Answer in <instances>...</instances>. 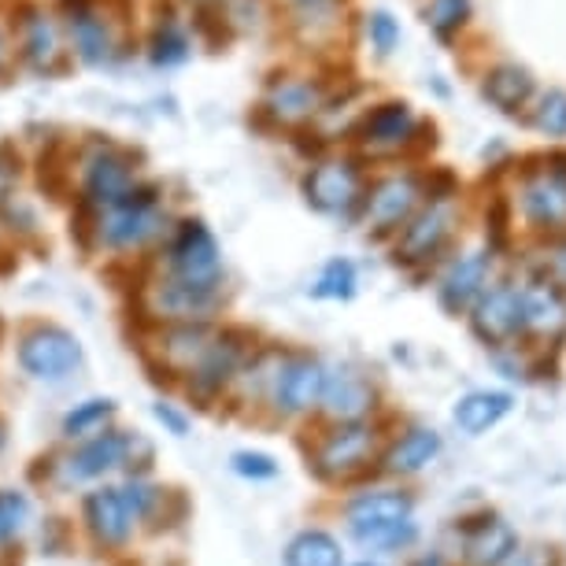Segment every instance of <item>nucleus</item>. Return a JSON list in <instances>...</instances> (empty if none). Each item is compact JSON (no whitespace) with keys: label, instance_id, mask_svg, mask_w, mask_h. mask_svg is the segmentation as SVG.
I'll list each match as a JSON object with an SVG mask.
<instances>
[{"label":"nucleus","instance_id":"obj_1","mask_svg":"<svg viewBox=\"0 0 566 566\" xmlns=\"http://www.w3.org/2000/svg\"><path fill=\"white\" fill-rule=\"evenodd\" d=\"M63 34H67L74 67L115 71L137 56L134 0H52Z\"/></svg>","mask_w":566,"mask_h":566},{"label":"nucleus","instance_id":"obj_2","mask_svg":"<svg viewBox=\"0 0 566 566\" xmlns=\"http://www.w3.org/2000/svg\"><path fill=\"white\" fill-rule=\"evenodd\" d=\"M4 23L12 34L15 67L34 78H67L74 71L67 34L52 8V0H8Z\"/></svg>","mask_w":566,"mask_h":566},{"label":"nucleus","instance_id":"obj_3","mask_svg":"<svg viewBox=\"0 0 566 566\" xmlns=\"http://www.w3.org/2000/svg\"><path fill=\"white\" fill-rule=\"evenodd\" d=\"M170 227L164 189L153 181H142L130 197H123L119 205L90 211V238L93 244L108 252H137L148 249L153 241H164Z\"/></svg>","mask_w":566,"mask_h":566},{"label":"nucleus","instance_id":"obj_4","mask_svg":"<svg viewBox=\"0 0 566 566\" xmlns=\"http://www.w3.org/2000/svg\"><path fill=\"white\" fill-rule=\"evenodd\" d=\"M159 266L167 277H178L197 290H219L227 282V266H222V244L211 233L205 219H175L164 233V249H159Z\"/></svg>","mask_w":566,"mask_h":566},{"label":"nucleus","instance_id":"obj_5","mask_svg":"<svg viewBox=\"0 0 566 566\" xmlns=\"http://www.w3.org/2000/svg\"><path fill=\"white\" fill-rule=\"evenodd\" d=\"M74 186H78V205L85 211H101L119 205L123 197H130L142 186V170L130 148L115 142H93L78 156V167L71 170Z\"/></svg>","mask_w":566,"mask_h":566},{"label":"nucleus","instance_id":"obj_6","mask_svg":"<svg viewBox=\"0 0 566 566\" xmlns=\"http://www.w3.org/2000/svg\"><path fill=\"white\" fill-rule=\"evenodd\" d=\"M411 496L397 493V489H378V493H363L348 504V530L363 548H403L415 541L411 522Z\"/></svg>","mask_w":566,"mask_h":566},{"label":"nucleus","instance_id":"obj_7","mask_svg":"<svg viewBox=\"0 0 566 566\" xmlns=\"http://www.w3.org/2000/svg\"><path fill=\"white\" fill-rule=\"evenodd\" d=\"M329 104V85L318 74H293L274 71L263 85V97L255 104L260 123L274 126V130H304L312 119Z\"/></svg>","mask_w":566,"mask_h":566},{"label":"nucleus","instance_id":"obj_8","mask_svg":"<svg viewBox=\"0 0 566 566\" xmlns=\"http://www.w3.org/2000/svg\"><path fill=\"white\" fill-rule=\"evenodd\" d=\"M301 193L307 208H315L318 216L359 219L367 178H363L356 159H315L301 178Z\"/></svg>","mask_w":566,"mask_h":566},{"label":"nucleus","instance_id":"obj_9","mask_svg":"<svg viewBox=\"0 0 566 566\" xmlns=\"http://www.w3.org/2000/svg\"><path fill=\"white\" fill-rule=\"evenodd\" d=\"M197 49L200 45L186 12H181L175 0H153V12H148L142 41H137V52L148 60V67L178 71L197 56Z\"/></svg>","mask_w":566,"mask_h":566},{"label":"nucleus","instance_id":"obj_10","mask_svg":"<svg viewBox=\"0 0 566 566\" xmlns=\"http://www.w3.org/2000/svg\"><path fill=\"white\" fill-rule=\"evenodd\" d=\"M19 367L38 381H67L82 367V340L63 326L38 323L19 337Z\"/></svg>","mask_w":566,"mask_h":566},{"label":"nucleus","instance_id":"obj_11","mask_svg":"<svg viewBox=\"0 0 566 566\" xmlns=\"http://www.w3.org/2000/svg\"><path fill=\"white\" fill-rule=\"evenodd\" d=\"M415 130H419V119L408 101H381L356 119L352 142L359 145L363 156H400L411 153Z\"/></svg>","mask_w":566,"mask_h":566},{"label":"nucleus","instance_id":"obj_12","mask_svg":"<svg viewBox=\"0 0 566 566\" xmlns=\"http://www.w3.org/2000/svg\"><path fill=\"white\" fill-rule=\"evenodd\" d=\"M422 200V178L419 175H389L378 186L367 189L359 208V219L367 222L374 238H386V233H400V227L419 211Z\"/></svg>","mask_w":566,"mask_h":566},{"label":"nucleus","instance_id":"obj_13","mask_svg":"<svg viewBox=\"0 0 566 566\" xmlns=\"http://www.w3.org/2000/svg\"><path fill=\"white\" fill-rule=\"evenodd\" d=\"M452 208L441 200H430L426 208H419L415 216L403 222L397 233V249H392V263L400 266H426L448 249L452 241Z\"/></svg>","mask_w":566,"mask_h":566},{"label":"nucleus","instance_id":"obj_14","mask_svg":"<svg viewBox=\"0 0 566 566\" xmlns=\"http://www.w3.org/2000/svg\"><path fill=\"white\" fill-rule=\"evenodd\" d=\"M326 367L312 356H285L277 359L271 374V403L282 415H307L323 400Z\"/></svg>","mask_w":566,"mask_h":566},{"label":"nucleus","instance_id":"obj_15","mask_svg":"<svg viewBox=\"0 0 566 566\" xmlns=\"http://www.w3.org/2000/svg\"><path fill=\"white\" fill-rule=\"evenodd\" d=\"M374 444H378L374 426H363V422L340 426V430H334L318 444L315 463H312L315 474L323 478V482H348V478H356L359 470L370 463Z\"/></svg>","mask_w":566,"mask_h":566},{"label":"nucleus","instance_id":"obj_16","mask_svg":"<svg viewBox=\"0 0 566 566\" xmlns=\"http://www.w3.org/2000/svg\"><path fill=\"white\" fill-rule=\"evenodd\" d=\"M148 312L156 318H167V323H205V318L216 312L222 293L219 290H197V285H186L178 277H167L159 271V277L145 290Z\"/></svg>","mask_w":566,"mask_h":566},{"label":"nucleus","instance_id":"obj_17","mask_svg":"<svg viewBox=\"0 0 566 566\" xmlns=\"http://www.w3.org/2000/svg\"><path fill=\"white\" fill-rule=\"evenodd\" d=\"M474 334L485 345H507L522 334V290L518 285H496V290L482 293L474 304V318H470Z\"/></svg>","mask_w":566,"mask_h":566},{"label":"nucleus","instance_id":"obj_18","mask_svg":"<svg viewBox=\"0 0 566 566\" xmlns=\"http://www.w3.org/2000/svg\"><path fill=\"white\" fill-rule=\"evenodd\" d=\"M82 515H85V526L93 533V541L104 544V548H119V544L130 541L134 522H137L130 504H126L123 489H97V493H90L82 504Z\"/></svg>","mask_w":566,"mask_h":566},{"label":"nucleus","instance_id":"obj_19","mask_svg":"<svg viewBox=\"0 0 566 566\" xmlns=\"http://www.w3.org/2000/svg\"><path fill=\"white\" fill-rule=\"evenodd\" d=\"M130 452H134V437L104 430L97 437H90V441H82L78 452L67 459V478L71 482H97V478L130 463Z\"/></svg>","mask_w":566,"mask_h":566},{"label":"nucleus","instance_id":"obj_20","mask_svg":"<svg viewBox=\"0 0 566 566\" xmlns=\"http://www.w3.org/2000/svg\"><path fill=\"white\" fill-rule=\"evenodd\" d=\"M459 530H463V559L470 566H504L518 548L515 530L496 515L467 518Z\"/></svg>","mask_w":566,"mask_h":566},{"label":"nucleus","instance_id":"obj_21","mask_svg":"<svg viewBox=\"0 0 566 566\" xmlns=\"http://www.w3.org/2000/svg\"><path fill=\"white\" fill-rule=\"evenodd\" d=\"M378 392L359 370H334L326 374V386H323V411L329 419H340V422H363V415H370L378 408Z\"/></svg>","mask_w":566,"mask_h":566},{"label":"nucleus","instance_id":"obj_22","mask_svg":"<svg viewBox=\"0 0 566 566\" xmlns=\"http://www.w3.org/2000/svg\"><path fill=\"white\" fill-rule=\"evenodd\" d=\"M489 252H467L448 266L444 282H441V307L448 315H463L470 312L485 293L489 282Z\"/></svg>","mask_w":566,"mask_h":566},{"label":"nucleus","instance_id":"obj_23","mask_svg":"<svg viewBox=\"0 0 566 566\" xmlns=\"http://www.w3.org/2000/svg\"><path fill=\"white\" fill-rule=\"evenodd\" d=\"M566 329V293L555 282H533L522 290V334L559 337Z\"/></svg>","mask_w":566,"mask_h":566},{"label":"nucleus","instance_id":"obj_24","mask_svg":"<svg viewBox=\"0 0 566 566\" xmlns=\"http://www.w3.org/2000/svg\"><path fill=\"white\" fill-rule=\"evenodd\" d=\"M522 211L537 230H563L566 227V181L548 170L526 175L522 181Z\"/></svg>","mask_w":566,"mask_h":566},{"label":"nucleus","instance_id":"obj_25","mask_svg":"<svg viewBox=\"0 0 566 566\" xmlns=\"http://www.w3.org/2000/svg\"><path fill=\"white\" fill-rule=\"evenodd\" d=\"M238 367H241V345L230 334H222L211 340L208 356L197 363L193 378H189V389H193L200 400H216L222 386L238 374Z\"/></svg>","mask_w":566,"mask_h":566},{"label":"nucleus","instance_id":"obj_26","mask_svg":"<svg viewBox=\"0 0 566 566\" xmlns=\"http://www.w3.org/2000/svg\"><path fill=\"white\" fill-rule=\"evenodd\" d=\"M533 90H537V82H533V74L526 67H518V63H500L482 82V97L504 115H518L526 108Z\"/></svg>","mask_w":566,"mask_h":566},{"label":"nucleus","instance_id":"obj_27","mask_svg":"<svg viewBox=\"0 0 566 566\" xmlns=\"http://www.w3.org/2000/svg\"><path fill=\"white\" fill-rule=\"evenodd\" d=\"M164 345H159V356H164V363L175 374H193L197 370V363L208 356V348H211V329L205 323H178V326H170L164 329Z\"/></svg>","mask_w":566,"mask_h":566},{"label":"nucleus","instance_id":"obj_28","mask_svg":"<svg viewBox=\"0 0 566 566\" xmlns=\"http://www.w3.org/2000/svg\"><path fill=\"white\" fill-rule=\"evenodd\" d=\"M437 452H441V437H437V430L415 426V430L403 433L386 452V470L389 474H419L422 467L433 463Z\"/></svg>","mask_w":566,"mask_h":566},{"label":"nucleus","instance_id":"obj_29","mask_svg":"<svg viewBox=\"0 0 566 566\" xmlns=\"http://www.w3.org/2000/svg\"><path fill=\"white\" fill-rule=\"evenodd\" d=\"M511 411V397L507 392H470L455 403V426L470 437L493 430V426Z\"/></svg>","mask_w":566,"mask_h":566},{"label":"nucleus","instance_id":"obj_30","mask_svg":"<svg viewBox=\"0 0 566 566\" xmlns=\"http://www.w3.org/2000/svg\"><path fill=\"white\" fill-rule=\"evenodd\" d=\"M285 566H340V544L323 530H304L285 548Z\"/></svg>","mask_w":566,"mask_h":566},{"label":"nucleus","instance_id":"obj_31","mask_svg":"<svg viewBox=\"0 0 566 566\" xmlns=\"http://www.w3.org/2000/svg\"><path fill=\"white\" fill-rule=\"evenodd\" d=\"M112 419H115V400L108 397L82 400L63 415V437H71V441H90V437L104 433V426Z\"/></svg>","mask_w":566,"mask_h":566},{"label":"nucleus","instance_id":"obj_32","mask_svg":"<svg viewBox=\"0 0 566 566\" xmlns=\"http://www.w3.org/2000/svg\"><path fill=\"white\" fill-rule=\"evenodd\" d=\"M422 19L441 45H452L459 38V30H463L470 19V0H430V4L422 8Z\"/></svg>","mask_w":566,"mask_h":566},{"label":"nucleus","instance_id":"obj_33","mask_svg":"<svg viewBox=\"0 0 566 566\" xmlns=\"http://www.w3.org/2000/svg\"><path fill=\"white\" fill-rule=\"evenodd\" d=\"M356 282H359L356 263L334 255V260H326L323 271H318L312 296H318V301H352V296H356Z\"/></svg>","mask_w":566,"mask_h":566},{"label":"nucleus","instance_id":"obj_34","mask_svg":"<svg viewBox=\"0 0 566 566\" xmlns=\"http://www.w3.org/2000/svg\"><path fill=\"white\" fill-rule=\"evenodd\" d=\"M363 27H367V41L378 56H392V52L400 49V38H403L400 19L392 12H386V8H374V12H367Z\"/></svg>","mask_w":566,"mask_h":566},{"label":"nucleus","instance_id":"obj_35","mask_svg":"<svg viewBox=\"0 0 566 566\" xmlns=\"http://www.w3.org/2000/svg\"><path fill=\"white\" fill-rule=\"evenodd\" d=\"M27 522H30L27 493H19V489H0V544L19 537Z\"/></svg>","mask_w":566,"mask_h":566},{"label":"nucleus","instance_id":"obj_36","mask_svg":"<svg viewBox=\"0 0 566 566\" xmlns=\"http://www.w3.org/2000/svg\"><path fill=\"white\" fill-rule=\"evenodd\" d=\"M533 126L548 137H563L566 134V93H559V90L544 93L537 112H533Z\"/></svg>","mask_w":566,"mask_h":566},{"label":"nucleus","instance_id":"obj_37","mask_svg":"<svg viewBox=\"0 0 566 566\" xmlns=\"http://www.w3.org/2000/svg\"><path fill=\"white\" fill-rule=\"evenodd\" d=\"M19 178H23V159L12 145H0V205L19 197Z\"/></svg>","mask_w":566,"mask_h":566},{"label":"nucleus","instance_id":"obj_38","mask_svg":"<svg viewBox=\"0 0 566 566\" xmlns=\"http://www.w3.org/2000/svg\"><path fill=\"white\" fill-rule=\"evenodd\" d=\"M233 470H238L241 478H252V482H266V478L277 474V463L263 452H238L233 455Z\"/></svg>","mask_w":566,"mask_h":566},{"label":"nucleus","instance_id":"obj_39","mask_svg":"<svg viewBox=\"0 0 566 566\" xmlns=\"http://www.w3.org/2000/svg\"><path fill=\"white\" fill-rule=\"evenodd\" d=\"M511 233V205L504 197H496L489 205V249H504Z\"/></svg>","mask_w":566,"mask_h":566},{"label":"nucleus","instance_id":"obj_40","mask_svg":"<svg viewBox=\"0 0 566 566\" xmlns=\"http://www.w3.org/2000/svg\"><path fill=\"white\" fill-rule=\"evenodd\" d=\"M285 8V15H315V12H340L348 0H274Z\"/></svg>","mask_w":566,"mask_h":566},{"label":"nucleus","instance_id":"obj_41","mask_svg":"<svg viewBox=\"0 0 566 566\" xmlns=\"http://www.w3.org/2000/svg\"><path fill=\"white\" fill-rule=\"evenodd\" d=\"M19 67H15V49H12V34H8V23L0 15V85L12 78Z\"/></svg>","mask_w":566,"mask_h":566},{"label":"nucleus","instance_id":"obj_42","mask_svg":"<svg viewBox=\"0 0 566 566\" xmlns=\"http://www.w3.org/2000/svg\"><path fill=\"white\" fill-rule=\"evenodd\" d=\"M544 271H548L552 282L563 290V285H566V238L555 241L552 249H548V255H544Z\"/></svg>","mask_w":566,"mask_h":566},{"label":"nucleus","instance_id":"obj_43","mask_svg":"<svg viewBox=\"0 0 566 566\" xmlns=\"http://www.w3.org/2000/svg\"><path fill=\"white\" fill-rule=\"evenodd\" d=\"M153 415H156V419L164 422L175 437H186V433H189V419L175 408V403H164V400H159L156 408H153Z\"/></svg>","mask_w":566,"mask_h":566},{"label":"nucleus","instance_id":"obj_44","mask_svg":"<svg viewBox=\"0 0 566 566\" xmlns=\"http://www.w3.org/2000/svg\"><path fill=\"white\" fill-rule=\"evenodd\" d=\"M504 566H555V552L548 548H515Z\"/></svg>","mask_w":566,"mask_h":566},{"label":"nucleus","instance_id":"obj_45","mask_svg":"<svg viewBox=\"0 0 566 566\" xmlns=\"http://www.w3.org/2000/svg\"><path fill=\"white\" fill-rule=\"evenodd\" d=\"M415 566H441V559H437V555H422V559L415 563Z\"/></svg>","mask_w":566,"mask_h":566},{"label":"nucleus","instance_id":"obj_46","mask_svg":"<svg viewBox=\"0 0 566 566\" xmlns=\"http://www.w3.org/2000/svg\"><path fill=\"white\" fill-rule=\"evenodd\" d=\"M4 441H8V433H4V422H0V452H4Z\"/></svg>","mask_w":566,"mask_h":566},{"label":"nucleus","instance_id":"obj_47","mask_svg":"<svg viewBox=\"0 0 566 566\" xmlns=\"http://www.w3.org/2000/svg\"><path fill=\"white\" fill-rule=\"evenodd\" d=\"M356 566H378V563H356Z\"/></svg>","mask_w":566,"mask_h":566}]
</instances>
